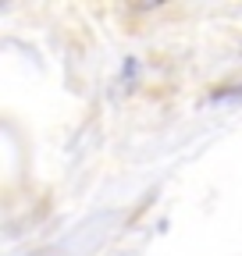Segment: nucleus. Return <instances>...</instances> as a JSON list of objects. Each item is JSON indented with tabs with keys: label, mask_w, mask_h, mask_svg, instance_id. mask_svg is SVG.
Listing matches in <instances>:
<instances>
[]
</instances>
